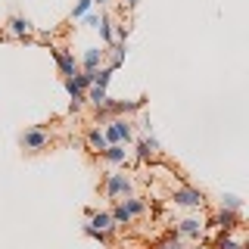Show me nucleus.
<instances>
[{"instance_id": "4", "label": "nucleus", "mask_w": 249, "mask_h": 249, "mask_svg": "<svg viewBox=\"0 0 249 249\" xmlns=\"http://www.w3.org/2000/svg\"><path fill=\"white\" fill-rule=\"evenodd\" d=\"M171 199H175L178 206L202 209V202H206V193H202V190H196V187H178V190H171Z\"/></svg>"}, {"instance_id": "9", "label": "nucleus", "mask_w": 249, "mask_h": 249, "mask_svg": "<svg viewBox=\"0 0 249 249\" xmlns=\"http://www.w3.org/2000/svg\"><path fill=\"white\" fill-rule=\"evenodd\" d=\"M106 56V50H100V47H90L88 53H84V59H81V66H84V72H100V62H103Z\"/></svg>"}, {"instance_id": "27", "label": "nucleus", "mask_w": 249, "mask_h": 249, "mask_svg": "<svg viewBox=\"0 0 249 249\" xmlns=\"http://www.w3.org/2000/svg\"><path fill=\"white\" fill-rule=\"evenodd\" d=\"M93 3H106V0H93Z\"/></svg>"}, {"instance_id": "12", "label": "nucleus", "mask_w": 249, "mask_h": 249, "mask_svg": "<svg viewBox=\"0 0 249 249\" xmlns=\"http://www.w3.org/2000/svg\"><path fill=\"white\" fill-rule=\"evenodd\" d=\"M119 202H122V209H124L131 218H137V215L146 212V202L140 199V196H124V199H119Z\"/></svg>"}, {"instance_id": "5", "label": "nucleus", "mask_w": 249, "mask_h": 249, "mask_svg": "<svg viewBox=\"0 0 249 249\" xmlns=\"http://www.w3.org/2000/svg\"><path fill=\"white\" fill-rule=\"evenodd\" d=\"M53 59H56V66H59V72H62L66 81L78 75V62H75L72 53H66V50H59V47H56V50H53Z\"/></svg>"}, {"instance_id": "13", "label": "nucleus", "mask_w": 249, "mask_h": 249, "mask_svg": "<svg viewBox=\"0 0 249 249\" xmlns=\"http://www.w3.org/2000/svg\"><path fill=\"white\" fill-rule=\"evenodd\" d=\"M90 228H97V231L109 233V231L115 228V221H112V212H93V215H90Z\"/></svg>"}, {"instance_id": "15", "label": "nucleus", "mask_w": 249, "mask_h": 249, "mask_svg": "<svg viewBox=\"0 0 249 249\" xmlns=\"http://www.w3.org/2000/svg\"><path fill=\"white\" fill-rule=\"evenodd\" d=\"M88 146H90L93 153H103L106 146H109V140H106V134H103L100 128H90V131H88Z\"/></svg>"}, {"instance_id": "6", "label": "nucleus", "mask_w": 249, "mask_h": 249, "mask_svg": "<svg viewBox=\"0 0 249 249\" xmlns=\"http://www.w3.org/2000/svg\"><path fill=\"white\" fill-rule=\"evenodd\" d=\"M178 233H184V237H193V240H202V233H206V224H202V218H184V221H178Z\"/></svg>"}, {"instance_id": "25", "label": "nucleus", "mask_w": 249, "mask_h": 249, "mask_svg": "<svg viewBox=\"0 0 249 249\" xmlns=\"http://www.w3.org/2000/svg\"><path fill=\"white\" fill-rule=\"evenodd\" d=\"M122 3L128 6V10H134V6H137V0H122Z\"/></svg>"}, {"instance_id": "8", "label": "nucleus", "mask_w": 249, "mask_h": 249, "mask_svg": "<svg viewBox=\"0 0 249 249\" xmlns=\"http://www.w3.org/2000/svg\"><path fill=\"white\" fill-rule=\"evenodd\" d=\"M212 221H215V228H218V231L231 233L233 228H237V212H231V209H218Z\"/></svg>"}, {"instance_id": "17", "label": "nucleus", "mask_w": 249, "mask_h": 249, "mask_svg": "<svg viewBox=\"0 0 249 249\" xmlns=\"http://www.w3.org/2000/svg\"><path fill=\"white\" fill-rule=\"evenodd\" d=\"M100 35H103V41L106 44H112L115 41V28H112V19H109V16H100Z\"/></svg>"}, {"instance_id": "2", "label": "nucleus", "mask_w": 249, "mask_h": 249, "mask_svg": "<svg viewBox=\"0 0 249 249\" xmlns=\"http://www.w3.org/2000/svg\"><path fill=\"white\" fill-rule=\"evenodd\" d=\"M103 190L109 199H119V196H131V178L119 175V171H109L103 178Z\"/></svg>"}, {"instance_id": "23", "label": "nucleus", "mask_w": 249, "mask_h": 249, "mask_svg": "<svg viewBox=\"0 0 249 249\" xmlns=\"http://www.w3.org/2000/svg\"><path fill=\"white\" fill-rule=\"evenodd\" d=\"M81 231H84V233H88V237H90V240H100V243H106V233H103V231H97V228H90V221H88V224H84V228H81Z\"/></svg>"}, {"instance_id": "14", "label": "nucleus", "mask_w": 249, "mask_h": 249, "mask_svg": "<svg viewBox=\"0 0 249 249\" xmlns=\"http://www.w3.org/2000/svg\"><path fill=\"white\" fill-rule=\"evenodd\" d=\"M66 90H69V97H72V112H78V109L84 106V100H88V93H84L81 88H78V84L72 81V78L66 81Z\"/></svg>"}, {"instance_id": "7", "label": "nucleus", "mask_w": 249, "mask_h": 249, "mask_svg": "<svg viewBox=\"0 0 249 249\" xmlns=\"http://www.w3.org/2000/svg\"><path fill=\"white\" fill-rule=\"evenodd\" d=\"M100 159L109 162V165H124V162H128V150H124L122 143H112V146H106V150L100 153Z\"/></svg>"}, {"instance_id": "3", "label": "nucleus", "mask_w": 249, "mask_h": 249, "mask_svg": "<svg viewBox=\"0 0 249 249\" xmlns=\"http://www.w3.org/2000/svg\"><path fill=\"white\" fill-rule=\"evenodd\" d=\"M19 143H22L25 153H41L44 146L50 143V131H47V128H28V131H22Z\"/></svg>"}, {"instance_id": "20", "label": "nucleus", "mask_w": 249, "mask_h": 249, "mask_svg": "<svg viewBox=\"0 0 249 249\" xmlns=\"http://www.w3.org/2000/svg\"><path fill=\"white\" fill-rule=\"evenodd\" d=\"M72 81H75V84H78V88H81L84 93H88V90L93 88V75H90V72H78V75L72 78Z\"/></svg>"}, {"instance_id": "26", "label": "nucleus", "mask_w": 249, "mask_h": 249, "mask_svg": "<svg viewBox=\"0 0 249 249\" xmlns=\"http://www.w3.org/2000/svg\"><path fill=\"white\" fill-rule=\"evenodd\" d=\"M196 249H212V246H196Z\"/></svg>"}, {"instance_id": "1", "label": "nucleus", "mask_w": 249, "mask_h": 249, "mask_svg": "<svg viewBox=\"0 0 249 249\" xmlns=\"http://www.w3.org/2000/svg\"><path fill=\"white\" fill-rule=\"evenodd\" d=\"M103 134H106V140H109V146H112V143H128V140H134V122H128V119H112V122H106Z\"/></svg>"}, {"instance_id": "18", "label": "nucleus", "mask_w": 249, "mask_h": 249, "mask_svg": "<svg viewBox=\"0 0 249 249\" xmlns=\"http://www.w3.org/2000/svg\"><path fill=\"white\" fill-rule=\"evenodd\" d=\"M88 100H90L97 109H103L106 100H109V93H106V88H90V90H88Z\"/></svg>"}, {"instance_id": "28", "label": "nucleus", "mask_w": 249, "mask_h": 249, "mask_svg": "<svg viewBox=\"0 0 249 249\" xmlns=\"http://www.w3.org/2000/svg\"><path fill=\"white\" fill-rule=\"evenodd\" d=\"M243 249H249V243H243Z\"/></svg>"}, {"instance_id": "10", "label": "nucleus", "mask_w": 249, "mask_h": 249, "mask_svg": "<svg viewBox=\"0 0 249 249\" xmlns=\"http://www.w3.org/2000/svg\"><path fill=\"white\" fill-rule=\"evenodd\" d=\"M10 35H16V37H28L31 31H35V25H31V22L25 19V16H10Z\"/></svg>"}, {"instance_id": "11", "label": "nucleus", "mask_w": 249, "mask_h": 249, "mask_svg": "<svg viewBox=\"0 0 249 249\" xmlns=\"http://www.w3.org/2000/svg\"><path fill=\"white\" fill-rule=\"evenodd\" d=\"M156 153H159V140H156L153 134H150V137H143V140H140V143H137V159H140V162L153 159Z\"/></svg>"}, {"instance_id": "21", "label": "nucleus", "mask_w": 249, "mask_h": 249, "mask_svg": "<svg viewBox=\"0 0 249 249\" xmlns=\"http://www.w3.org/2000/svg\"><path fill=\"white\" fill-rule=\"evenodd\" d=\"M90 3H93V0H78V6L72 10V22L75 19H84V16L90 13Z\"/></svg>"}, {"instance_id": "22", "label": "nucleus", "mask_w": 249, "mask_h": 249, "mask_svg": "<svg viewBox=\"0 0 249 249\" xmlns=\"http://www.w3.org/2000/svg\"><path fill=\"white\" fill-rule=\"evenodd\" d=\"M156 249H184V243H181V237H165Z\"/></svg>"}, {"instance_id": "19", "label": "nucleus", "mask_w": 249, "mask_h": 249, "mask_svg": "<svg viewBox=\"0 0 249 249\" xmlns=\"http://www.w3.org/2000/svg\"><path fill=\"white\" fill-rule=\"evenodd\" d=\"M221 209H231V212H240V209H243V199H240L237 193H224V196H221Z\"/></svg>"}, {"instance_id": "16", "label": "nucleus", "mask_w": 249, "mask_h": 249, "mask_svg": "<svg viewBox=\"0 0 249 249\" xmlns=\"http://www.w3.org/2000/svg\"><path fill=\"white\" fill-rule=\"evenodd\" d=\"M124 50H128L124 44H112V47L106 50V53H112V59H109V69H112V72H115V69H119L122 62H124Z\"/></svg>"}, {"instance_id": "24", "label": "nucleus", "mask_w": 249, "mask_h": 249, "mask_svg": "<svg viewBox=\"0 0 249 249\" xmlns=\"http://www.w3.org/2000/svg\"><path fill=\"white\" fill-rule=\"evenodd\" d=\"M115 37H119V44H124V41H128V28H124V25H115Z\"/></svg>"}]
</instances>
